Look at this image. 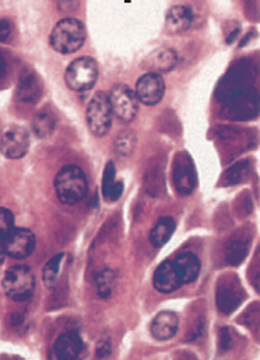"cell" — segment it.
I'll list each match as a JSON object with an SVG mask.
<instances>
[{"label":"cell","mask_w":260,"mask_h":360,"mask_svg":"<svg viewBox=\"0 0 260 360\" xmlns=\"http://www.w3.org/2000/svg\"><path fill=\"white\" fill-rule=\"evenodd\" d=\"M86 41V28L82 21L68 17L61 20L52 30L49 42L51 46L59 53H75Z\"/></svg>","instance_id":"6da1fadb"},{"label":"cell","mask_w":260,"mask_h":360,"mask_svg":"<svg viewBox=\"0 0 260 360\" xmlns=\"http://www.w3.org/2000/svg\"><path fill=\"white\" fill-rule=\"evenodd\" d=\"M86 175L75 165H68L55 178V190L61 202L73 205L80 202L87 194Z\"/></svg>","instance_id":"7a4b0ae2"},{"label":"cell","mask_w":260,"mask_h":360,"mask_svg":"<svg viewBox=\"0 0 260 360\" xmlns=\"http://www.w3.org/2000/svg\"><path fill=\"white\" fill-rule=\"evenodd\" d=\"M1 286L8 297L17 302L27 300L35 289L34 272L25 266H14L4 274Z\"/></svg>","instance_id":"3957f363"},{"label":"cell","mask_w":260,"mask_h":360,"mask_svg":"<svg viewBox=\"0 0 260 360\" xmlns=\"http://www.w3.org/2000/svg\"><path fill=\"white\" fill-rule=\"evenodd\" d=\"M112 109L109 98L104 92H97L87 106V124L95 137L108 134L112 126Z\"/></svg>","instance_id":"277c9868"},{"label":"cell","mask_w":260,"mask_h":360,"mask_svg":"<svg viewBox=\"0 0 260 360\" xmlns=\"http://www.w3.org/2000/svg\"><path fill=\"white\" fill-rule=\"evenodd\" d=\"M98 80V66L91 58H79L72 62L65 73V82L70 90L88 91Z\"/></svg>","instance_id":"5b68a950"},{"label":"cell","mask_w":260,"mask_h":360,"mask_svg":"<svg viewBox=\"0 0 260 360\" xmlns=\"http://www.w3.org/2000/svg\"><path fill=\"white\" fill-rule=\"evenodd\" d=\"M108 98H109L112 113L119 120L129 123L136 117L139 112V99L136 96V92L132 89H129L128 86L119 84L113 87V90Z\"/></svg>","instance_id":"8992f818"},{"label":"cell","mask_w":260,"mask_h":360,"mask_svg":"<svg viewBox=\"0 0 260 360\" xmlns=\"http://www.w3.org/2000/svg\"><path fill=\"white\" fill-rule=\"evenodd\" d=\"M30 148L28 131L17 124L7 126L0 134V150L10 160L23 158Z\"/></svg>","instance_id":"52a82bcc"},{"label":"cell","mask_w":260,"mask_h":360,"mask_svg":"<svg viewBox=\"0 0 260 360\" xmlns=\"http://www.w3.org/2000/svg\"><path fill=\"white\" fill-rule=\"evenodd\" d=\"M173 184L179 194L187 195L196 187V169L187 153H179L173 161Z\"/></svg>","instance_id":"ba28073f"},{"label":"cell","mask_w":260,"mask_h":360,"mask_svg":"<svg viewBox=\"0 0 260 360\" xmlns=\"http://www.w3.org/2000/svg\"><path fill=\"white\" fill-rule=\"evenodd\" d=\"M6 255L13 259H25L35 249V236L30 229L14 228L3 240Z\"/></svg>","instance_id":"9c48e42d"},{"label":"cell","mask_w":260,"mask_h":360,"mask_svg":"<svg viewBox=\"0 0 260 360\" xmlns=\"http://www.w3.org/2000/svg\"><path fill=\"white\" fill-rule=\"evenodd\" d=\"M135 92L142 103L153 106L164 98L166 83L159 73H147L139 79Z\"/></svg>","instance_id":"30bf717a"},{"label":"cell","mask_w":260,"mask_h":360,"mask_svg":"<svg viewBox=\"0 0 260 360\" xmlns=\"http://www.w3.org/2000/svg\"><path fill=\"white\" fill-rule=\"evenodd\" d=\"M83 348L85 345L79 334L65 333L56 340L54 345V354L58 359L75 360L82 355Z\"/></svg>","instance_id":"8fae6325"},{"label":"cell","mask_w":260,"mask_h":360,"mask_svg":"<svg viewBox=\"0 0 260 360\" xmlns=\"http://www.w3.org/2000/svg\"><path fill=\"white\" fill-rule=\"evenodd\" d=\"M153 282L154 288L161 293H173L183 285L176 274L173 262H164L157 267Z\"/></svg>","instance_id":"7c38bea8"},{"label":"cell","mask_w":260,"mask_h":360,"mask_svg":"<svg viewBox=\"0 0 260 360\" xmlns=\"http://www.w3.org/2000/svg\"><path fill=\"white\" fill-rule=\"evenodd\" d=\"M42 87L38 76L32 70H24L17 86V98L24 103H34L39 99Z\"/></svg>","instance_id":"4fadbf2b"},{"label":"cell","mask_w":260,"mask_h":360,"mask_svg":"<svg viewBox=\"0 0 260 360\" xmlns=\"http://www.w3.org/2000/svg\"><path fill=\"white\" fill-rule=\"evenodd\" d=\"M179 327L178 316L173 311L159 313L151 323V334L159 341H167L175 337Z\"/></svg>","instance_id":"5bb4252c"},{"label":"cell","mask_w":260,"mask_h":360,"mask_svg":"<svg viewBox=\"0 0 260 360\" xmlns=\"http://www.w3.org/2000/svg\"><path fill=\"white\" fill-rule=\"evenodd\" d=\"M193 22V11L187 6H173L166 15V28L170 34H182Z\"/></svg>","instance_id":"9a60e30c"},{"label":"cell","mask_w":260,"mask_h":360,"mask_svg":"<svg viewBox=\"0 0 260 360\" xmlns=\"http://www.w3.org/2000/svg\"><path fill=\"white\" fill-rule=\"evenodd\" d=\"M173 267L182 283H192L200 274V260L193 253L179 255L173 262Z\"/></svg>","instance_id":"2e32d148"},{"label":"cell","mask_w":260,"mask_h":360,"mask_svg":"<svg viewBox=\"0 0 260 360\" xmlns=\"http://www.w3.org/2000/svg\"><path fill=\"white\" fill-rule=\"evenodd\" d=\"M241 289L235 285H221L217 292V307L224 314L233 313L241 304Z\"/></svg>","instance_id":"e0dca14e"},{"label":"cell","mask_w":260,"mask_h":360,"mask_svg":"<svg viewBox=\"0 0 260 360\" xmlns=\"http://www.w3.org/2000/svg\"><path fill=\"white\" fill-rule=\"evenodd\" d=\"M123 193V183L116 180V171L113 162H108L102 176V195L108 202H113L120 198Z\"/></svg>","instance_id":"ac0fdd59"},{"label":"cell","mask_w":260,"mask_h":360,"mask_svg":"<svg viewBox=\"0 0 260 360\" xmlns=\"http://www.w3.org/2000/svg\"><path fill=\"white\" fill-rule=\"evenodd\" d=\"M68 263H69V255L59 253V255L54 256L45 264L44 272H42V278H44V283H45L47 288H54L58 283L59 278L66 270Z\"/></svg>","instance_id":"d6986e66"},{"label":"cell","mask_w":260,"mask_h":360,"mask_svg":"<svg viewBox=\"0 0 260 360\" xmlns=\"http://www.w3.org/2000/svg\"><path fill=\"white\" fill-rule=\"evenodd\" d=\"M175 232V221L171 217H163L150 232V242L154 248H163L170 242Z\"/></svg>","instance_id":"ffe728a7"},{"label":"cell","mask_w":260,"mask_h":360,"mask_svg":"<svg viewBox=\"0 0 260 360\" xmlns=\"http://www.w3.org/2000/svg\"><path fill=\"white\" fill-rule=\"evenodd\" d=\"M149 62H150L151 70L166 73V72H171L176 66L178 55L173 52V49L161 48L150 55Z\"/></svg>","instance_id":"44dd1931"},{"label":"cell","mask_w":260,"mask_h":360,"mask_svg":"<svg viewBox=\"0 0 260 360\" xmlns=\"http://www.w3.org/2000/svg\"><path fill=\"white\" fill-rule=\"evenodd\" d=\"M116 283V275L111 269H105L97 275L95 285H97V293L102 299H108L115 288Z\"/></svg>","instance_id":"7402d4cb"},{"label":"cell","mask_w":260,"mask_h":360,"mask_svg":"<svg viewBox=\"0 0 260 360\" xmlns=\"http://www.w3.org/2000/svg\"><path fill=\"white\" fill-rule=\"evenodd\" d=\"M248 250H249L248 240H244V239L231 240L227 248V262L231 266L241 264L248 256Z\"/></svg>","instance_id":"603a6c76"},{"label":"cell","mask_w":260,"mask_h":360,"mask_svg":"<svg viewBox=\"0 0 260 360\" xmlns=\"http://www.w3.org/2000/svg\"><path fill=\"white\" fill-rule=\"evenodd\" d=\"M55 124H56L55 117L49 112H41L32 120V129H34V133L38 137H48V136H51L54 129H55Z\"/></svg>","instance_id":"cb8c5ba5"},{"label":"cell","mask_w":260,"mask_h":360,"mask_svg":"<svg viewBox=\"0 0 260 360\" xmlns=\"http://www.w3.org/2000/svg\"><path fill=\"white\" fill-rule=\"evenodd\" d=\"M136 146V139L132 134V131H123L115 141V150L122 155L128 157L132 154L133 148Z\"/></svg>","instance_id":"d4e9b609"},{"label":"cell","mask_w":260,"mask_h":360,"mask_svg":"<svg viewBox=\"0 0 260 360\" xmlns=\"http://www.w3.org/2000/svg\"><path fill=\"white\" fill-rule=\"evenodd\" d=\"M13 229H14V217L11 211L7 208H0V242H3Z\"/></svg>","instance_id":"484cf974"},{"label":"cell","mask_w":260,"mask_h":360,"mask_svg":"<svg viewBox=\"0 0 260 360\" xmlns=\"http://www.w3.org/2000/svg\"><path fill=\"white\" fill-rule=\"evenodd\" d=\"M11 32L10 22L7 20H0V42L6 41Z\"/></svg>","instance_id":"4316f807"},{"label":"cell","mask_w":260,"mask_h":360,"mask_svg":"<svg viewBox=\"0 0 260 360\" xmlns=\"http://www.w3.org/2000/svg\"><path fill=\"white\" fill-rule=\"evenodd\" d=\"M109 354H111V344H109V341H102V342H99L98 351H97L98 358H106Z\"/></svg>","instance_id":"83f0119b"},{"label":"cell","mask_w":260,"mask_h":360,"mask_svg":"<svg viewBox=\"0 0 260 360\" xmlns=\"http://www.w3.org/2000/svg\"><path fill=\"white\" fill-rule=\"evenodd\" d=\"M4 72H6V60H4V58L0 55V77L4 75Z\"/></svg>","instance_id":"f1b7e54d"},{"label":"cell","mask_w":260,"mask_h":360,"mask_svg":"<svg viewBox=\"0 0 260 360\" xmlns=\"http://www.w3.org/2000/svg\"><path fill=\"white\" fill-rule=\"evenodd\" d=\"M7 255H6V250H4V246H3V242H0V263L4 260V257H6Z\"/></svg>","instance_id":"f546056e"},{"label":"cell","mask_w":260,"mask_h":360,"mask_svg":"<svg viewBox=\"0 0 260 360\" xmlns=\"http://www.w3.org/2000/svg\"><path fill=\"white\" fill-rule=\"evenodd\" d=\"M73 0H59V4H62V7H63V4L65 3H72Z\"/></svg>","instance_id":"4dcf8cb0"}]
</instances>
